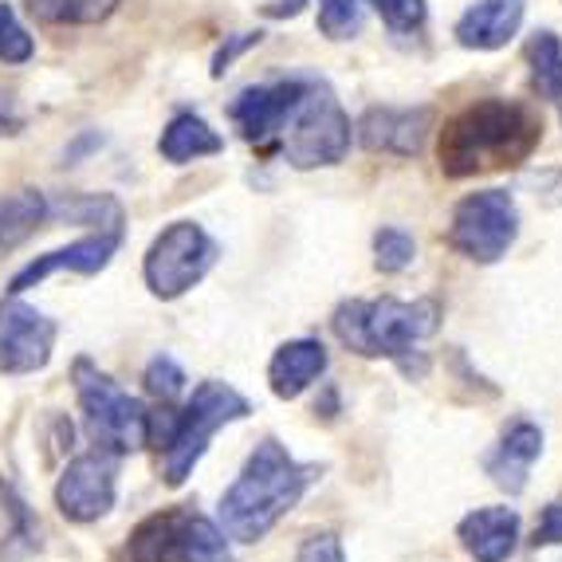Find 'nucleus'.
<instances>
[{
	"mask_svg": "<svg viewBox=\"0 0 562 562\" xmlns=\"http://www.w3.org/2000/svg\"><path fill=\"white\" fill-rule=\"evenodd\" d=\"M543 142V119L519 99H480L441 131L445 178H472L492 169H516Z\"/></svg>",
	"mask_w": 562,
	"mask_h": 562,
	"instance_id": "obj_1",
	"label": "nucleus"
},
{
	"mask_svg": "<svg viewBox=\"0 0 562 562\" xmlns=\"http://www.w3.org/2000/svg\"><path fill=\"white\" fill-rule=\"evenodd\" d=\"M319 480L315 464H300L280 441H260L248 457L236 484L221 496L216 527L228 543H260L291 507L300 504L303 492Z\"/></svg>",
	"mask_w": 562,
	"mask_h": 562,
	"instance_id": "obj_2",
	"label": "nucleus"
},
{
	"mask_svg": "<svg viewBox=\"0 0 562 562\" xmlns=\"http://www.w3.org/2000/svg\"><path fill=\"white\" fill-rule=\"evenodd\" d=\"M252 413L248 397H240L233 385L225 382H201L193 390V397L186 402V409L173 413L169 405H161L158 413H150V429H146V445L161 449V472H166L169 487H181L198 460L205 457L209 441L216 429H225L233 422H244Z\"/></svg>",
	"mask_w": 562,
	"mask_h": 562,
	"instance_id": "obj_3",
	"label": "nucleus"
},
{
	"mask_svg": "<svg viewBox=\"0 0 562 562\" xmlns=\"http://www.w3.org/2000/svg\"><path fill=\"white\" fill-rule=\"evenodd\" d=\"M338 342L355 355L366 358H394L405 374H413V355L417 342L437 335L441 327V303L437 300H413L402 303L394 295L382 300H350L335 311Z\"/></svg>",
	"mask_w": 562,
	"mask_h": 562,
	"instance_id": "obj_4",
	"label": "nucleus"
},
{
	"mask_svg": "<svg viewBox=\"0 0 562 562\" xmlns=\"http://www.w3.org/2000/svg\"><path fill=\"white\" fill-rule=\"evenodd\" d=\"M76 394L79 409H83L87 437L99 445V452L131 457L146 445V429H150L146 405L126 394L111 374L94 370L87 358L76 362Z\"/></svg>",
	"mask_w": 562,
	"mask_h": 562,
	"instance_id": "obj_5",
	"label": "nucleus"
},
{
	"mask_svg": "<svg viewBox=\"0 0 562 562\" xmlns=\"http://www.w3.org/2000/svg\"><path fill=\"white\" fill-rule=\"evenodd\" d=\"M350 150V119L338 106L335 91L319 79H307L300 106L280 131V154L295 169L338 166Z\"/></svg>",
	"mask_w": 562,
	"mask_h": 562,
	"instance_id": "obj_6",
	"label": "nucleus"
},
{
	"mask_svg": "<svg viewBox=\"0 0 562 562\" xmlns=\"http://www.w3.org/2000/svg\"><path fill=\"white\" fill-rule=\"evenodd\" d=\"M216 240L193 221H173L169 228H161V236L150 244L142 276L146 288L158 300H178L189 288H198L216 263Z\"/></svg>",
	"mask_w": 562,
	"mask_h": 562,
	"instance_id": "obj_7",
	"label": "nucleus"
},
{
	"mask_svg": "<svg viewBox=\"0 0 562 562\" xmlns=\"http://www.w3.org/2000/svg\"><path fill=\"white\" fill-rule=\"evenodd\" d=\"M519 236V209L504 189H480L460 201L449 225V244L464 260L496 263Z\"/></svg>",
	"mask_w": 562,
	"mask_h": 562,
	"instance_id": "obj_8",
	"label": "nucleus"
},
{
	"mask_svg": "<svg viewBox=\"0 0 562 562\" xmlns=\"http://www.w3.org/2000/svg\"><path fill=\"white\" fill-rule=\"evenodd\" d=\"M119 480H114V457L111 452H83L64 469L56 484V507L59 516L71 524H94L114 507Z\"/></svg>",
	"mask_w": 562,
	"mask_h": 562,
	"instance_id": "obj_9",
	"label": "nucleus"
},
{
	"mask_svg": "<svg viewBox=\"0 0 562 562\" xmlns=\"http://www.w3.org/2000/svg\"><path fill=\"white\" fill-rule=\"evenodd\" d=\"M56 347V323L20 300H0V374H36Z\"/></svg>",
	"mask_w": 562,
	"mask_h": 562,
	"instance_id": "obj_10",
	"label": "nucleus"
},
{
	"mask_svg": "<svg viewBox=\"0 0 562 562\" xmlns=\"http://www.w3.org/2000/svg\"><path fill=\"white\" fill-rule=\"evenodd\" d=\"M303 91H307V79H280V83L248 87V91H240L233 99L228 119L236 122V131H240L244 142L268 146L272 138H280L283 122L300 106Z\"/></svg>",
	"mask_w": 562,
	"mask_h": 562,
	"instance_id": "obj_11",
	"label": "nucleus"
},
{
	"mask_svg": "<svg viewBox=\"0 0 562 562\" xmlns=\"http://www.w3.org/2000/svg\"><path fill=\"white\" fill-rule=\"evenodd\" d=\"M432 111L429 106H370L358 122V138L366 150L397 154V158H413L422 154L425 138H429Z\"/></svg>",
	"mask_w": 562,
	"mask_h": 562,
	"instance_id": "obj_12",
	"label": "nucleus"
},
{
	"mask_svg": "<svg viewBox=\"0 0 562 562\" xmlns=\"http://www.w3.org/2000/svg\"><path fill=\"white\" fill-rule=\"evenodd\" d=\"M119 233H94V236H83V240L67 244V248H56V252L40 256V260H32L24 272L12 276V295H20V291L36 288L40 280H47L52 272H79V276H94L103 272L106 263H111V256L119 252Z\"/></svg>",
	"mask_w": 562,
	"mask_h": 562,
	"instance_id": "obj_13",
	"label": "nucleus"
},
{
	"mask_svg": "<svg viewBox=\"0 0 562 562\" xmlns=\"http://www.w3.org/2000/svg\"><path fill=\"white\" fill-rule=\"evenodd\" d=\"M527 0H476L464 16L457 20V40L460 47L472 52H496L516 40L519 24H524Z\"/></svg>",
	"mask_w": 562,
	"mask_h": 562,
	"instance_id": "obj_14",
	"label": "nucleus"
},
{
	"mask_svg": "<svg viewBox=\"0 0 562 562\" xmlns=\"http://www.w3.org/2000/svg\"><path fill=\"white\" fill-rule=\"evenodd\" d=\"M543 457V429L535 422H516L504 432V441L496 445V452L484 460L492 484L504 487L507 496H519L531 476V464Z\"/></svg>",
	"mask_w": 562,
	"mask_h": 562,
	"instance_id": "obj_15",
	"label": "nucleus"
},
{
	"mask_svg": "<svg viewBox=\"0 0 562 562\" xmlns=\"http://www.w3.org/2000/svg\"><path fill=\"white\" fill-rule=\"evenodd\" d=\"M457 535L476 562H507L519 543V516L512 507H476L460 519Z\"/></svg>",
	"mask_w": 562,
	"mask_h": 562,
	"instance_id": "obj_16",
	"label": "nucleus"
},
{
	"mask_svg": "<svg viewBox=\"0 0 562 562\" xmlns=\"http://www.w3.org/2000/svg\"><path fill=\"white\" fill-rule=\"evenodd\" d=\"M323 370H327V347L315 342V338H295V342H283L272 355V366H268V382H272V394L291 402L300 397L303 390L319 382Z\"/></svg>",
	"mask_w": 562,
	"mask_h": 562,
	"instance_id": "obj_17",
	"label": "nucleus"
},
{
	"mask_svg": "<svg viewBox=\"0 0 562 562\" xmlns=\"http://www.w3.org/2000/svg\"><path fill=\"white\" fill-rule=\"evenodd\" d=\"M158 150H161V158L173 161V166H186V161L221 154L225 150V138H221L205 119H198V114H173L169 126L161 131Z\"/></svg>",
	"mask_w": 562,
	"mask_h": 562,
	"instance_id": "obj_18",
	"label": "nucleus"
},
{
	"mask_svg": "<svg viewBox=\"0 0 562 562\" xmlns=\"http://www.w3.org/2000/svg\"><path fill=\"white\" fill-rule=\"evenodd\" d=\"M47 221H71L94 233L122 236V205L111 193H67L64 201H47Z\"/></svg>",
	"mask_w": 562,
	"mask_h": 562,
	"instance_id": "obj_19",
	"label": "nucleus"
},
{
	"mask_svg": "<svg viewBox=\"0 0 562 562\" xmlns=\"http://www.w3.org/2000/svg\"><path fill=\"white\" fill-rule=\"evenodd\" d=\"M47 221V198L40 189H16L0 198V256L20 248Z\"/></svg>",
	"mask_w": 562,
	"mask_h": 562,
	"instance_id": "obj_20",
	"label": "nucleus"
},
{
	"mask_svg": "<svg viewBox=\"0 0 562 562\" xmlns=\"http://www.w3.org/2000/svg\"><path fill=\"white\" fill-rule=\"evenodd\" d=\"M181 507H166L146 516L131 535V562H181L178 551Z\"/></svg>",
	"mask_w": 562,
	"mask_h": 562,
	"instance_id": "obj_21",
	"label": "nucleus"
},
{
	"mask_svg": "<svg viewBox=\"0 0 562 562\" xmlns=\"http://www.w3.org/2000/svg\"><path fill=\"white\" fill-rule=\"evenodd\" d=\"M178 547H181V562H236L233 551H228L225 531L213 519L198 516V512H186V507H181Z\"/></svg>",
	"mask_w": 562,
	"mask_h": 562,
	"instance_id": "obj_22",
	"label": "nucleus"
},
{
	"mask_svg": "<svg viewBox=\"0 0 562 562\" xmlns=\"http://www.w3.org/2000/svg\"><path fill=\"white\" fill-rule=\"evenodd\" d=\"M527 64H531V76H535L539 94H547V99L559 103L562 99V44H559V36H554V32H535V36L527 40Z\"/></svg>",
	"mask_w": 562,
	"mask_h": 562,
	"instance_id": "obj_23",
	"label": "nucleus"
},
{
	"mask_svg": "<svg viewBox=\"0 0 562 562\" xmlns=\"http://www.w3.org/2000/svg\"><path fill=\"white\" fill-rule=\"evenodd\" d=\"M119 0H29V12L44 24H94L114 12Z\"/></svg>",
	"mask_w": 562,
	"mask_h": 562,
	"instance_id": "obj_24",
	"label": "nucleus"
},
{
	"mask_svg": "<svg viewBox=\"0 0 562 562\" xmlns=\"http://www.w3.org/2000/svg\"><path fill=\"white\" fill-rule=\"evenodd\" d=\"M366 24V0H319V32L327 40H355Z\"/></svg>",
	"mask_w": 562,
	"mask_h": 562,
	"instance_id": "obj_25",
	"label": "nucleus"
},
{
	"mask_svg": "<svg viewBox=\"0 0 562 562\" xmlns=\"http://www.w3.org/2000/svg\"><path fill=\"white\" fill-rule=\"evenodd\" d=\"M413 256H417V244H413V236L405 233V228H378L374 233L378 272H385V276L405 272V268L413 263Z\"/></svg>",
	"mask_w": 562,
	"mask_h": 562,
	"instance_id": "obj_26",
	"label": "nucleus"
},
{
	"mask_svg": "<svg viewBox=\"0 0 562 562\" xmlns=\"http://www.w3.org/2000/svg\"><path fill=\"white\" fill-rule=\"evenodd\" d=\"M146 390H150L154 397H158L161 405H169V402H178L181 394H186V370H181L178 362L169 355H158V358H150V366H146Z\"/></svg>",
	"mask_w": 562,
	"mask_h": 562,
	"instance_id": "obj_27",
	"label": "nucleus"
},
{
	"mask_svg": "<svg viewBox=\"0 0 562 562\" xmlns=\"http://www.w3.org/2000/svg\"><path fill=\"white\" fill-rule=\"evenodd\" d=\"M366 4H374L378 16H382L394 32L425 29V16H429L425 0H366Z\"/></svg>",
	"mask_w": 562,
	"mask_h": 562,
	"instance_id": "obj_28",
	"label": "nucleus"
},
{
	"mask_svg": "<svg viewBox=\"0 0 562 562\" xmlns=\"http://www.w3.org/2000/svg\"><path fill=\"white\" fill-rule=\"evenodd\" d=\"M32 52H36L32 36L16 24L9 4H0V59L4 64H24V59H32Z\"/></svg>",
	"mask_w": 562,
	"mask_h": 562,
	"instance_id": "obj_29",
	"label": "nucleus"
},
{
	"mask_svg": "<svg viewBox=\"0 0 562 562\" xmlns=\"http://www.w3.org/2000/svg\"><path fill=\"white\" fill-rule=\"evenodd\" d=\"M295 562H347V559H342V543H338V535L323 531V535H307V539H303Z\"/></svg>",
	"mask_w": 562,
	"mask_h": 562,
	"instance_id": "obj_30",
	"label": "nucleus"
},
{
	"mask_svg": "<svg viewBox=\"0 0 562 562\" xmlns=\"http://www.w3.org/2000/svg\"><path fill=\"white\" fill-rule=\"evenodd\" d=\"M562 543V504H547L535 524L531 547H559Z\"/></svg>",
	"mask_w": 562,
	"mask_h": 562,
	"instance_id": "obj_31",
	"label": "nucleus"
},
{
	"mask_svg": "<svg viewBox=\"0 0 562 562\" xmlns=\"http://www.w3.org/2000/svg\"><path fill=\"white\" fill-rule=\"evenodd\" d=\"M263 40V32H240V36H228L225 40V47L216 52V59H213V79H221L233 67V59L240 56V52H248V47H256Z\"/></svg>",
	"mask_w": 562,
	"mask_h": 562,
	"instance_id": "obj_32",
	"label": "nucleus"
},
{
	"mask_svg": "<svg viewBox=\"0 0 562 562\" xmlns=\"http://www.w3.org/2000/svg\"><path fill=\"white\" fill-rule=\"evenodd\" d=\"M539 189H543L547 205H562V166L551 169V173H543V178H539Z\"/></svg>",
	"mask_w": 562,
	"mask_h": 562,
	"instance_id": "obj_33",
	"label": "nucleus"
},
{
	"mask_svg": "<svg viewBox=\"0 0 562 562\" xmlns=\"http://www.w3.org/2000/svg\"><path fill=\"white\" fill-rule=\"evenodd\" d=\"M303 4L307 0H272V4H263V16H272V20H283V16H300Z\"/></svg>",
	"mask_w": 562,
	"mask_h": 562,
	"instance_id": "obj_34",
	"label": "nucleus"
},
{
	"mask_svg": "<svg viewBox=\"0 0 562 562\" xmlns=\"http://www.w3.org/2000/svg\"><path fill=\"white\" fill-rule=\"evenodd\" d=\"M94 146H103V138H99V134H87V138H83V142H79L76 150H67V166H76V158H79V154L94 150Z\"/></svg>",
	"mask_w": 562,
	"mask_h": 562,
	"instance_id": "obj_35",
	"label": "nucleus"
},
{
	"mask_svg": "<svg viewBox=\"0 0 562 562\" xmlns=\"http://www.w3.org/2000/svg\"><path fill=\"white\" fill-rule=\"evenodd\" d=\"M559 103H562V99H559Z\"/></svg>",
	"mask_w": 562,
	"mask_h": 562,
	"instance_id": "obj_36",
	"label": "nucleus"
}]
</instances>
